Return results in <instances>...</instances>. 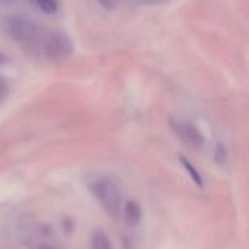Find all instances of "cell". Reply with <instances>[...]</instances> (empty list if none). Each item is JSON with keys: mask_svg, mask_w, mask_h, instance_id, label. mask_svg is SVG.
Returning <instances> with one entry per match:
<instances>
[{"mask_svg": "<svg viewBox=\"0 0 249 249\" xmlns=\"http://www.w3.org/2000/svg\"><path fill=\"white\" fill-rule=\"evenodd\" d=\"M90 247H92V249H114L112 248L111 241H109V238H108V236L105 235V232H102V231H96V232L92 235Z\"/></svg>", "mask_w": 249, "mask_h": 249, "instance_id": "8992f818", "label": "cell"}, {"mask_svg": "<svg viewBox=\"0 0 249 249\" xmlns=\"http://www.w3.org/2000/svg\"><path fill=\"white\" fill-rule=\"evenodd\" d=\"M36 7H38L41 12L47 13V15H54V13H57V10L60 9V4L55 3V1H53V0H41V1L36 3Z\"/></svg>", "mask_w": 249, "mask_h": 249, "instance_id": "ba28073f", "label": "cell"}, {"mask_svg": "<svg viewBox=\"0 0 249 249\" xmlns=\"http://www.w3.org/2000/svg\"><path fill=\"white\" fill-rule=\"evenodd\" d=\"M6 95H7V88H6V85L0 80V104L3 102V99L6 98Z\"/></svg>", "mask_w": 249, "mask_h": 249, "instance_id": "9c48e42d", "label": "cell"}, {"mask_svg": "<svg viewBox=\"0 0 249 249\" xmlns=\"http://www.w3.org/2000/svg\"><path fill=\"white\" fill-rule=\"evenodd\" d=\"M44 53L50 60L67 58L73 53V42L70 36L61 31L50 32L44 41Z\"/></svg>", "mask_w": 249, "mask_h": 249, "instance_id": "7a4b0ae2", "label": "cell"}, {"mask_svg": "<svg viewBox=\"0 0 249 249\" xmlns=\"http://www.w3.org/2000/svg\"><path fill=\"white\" fill-rule=\"evenodd\" d=\"M181 162H182L184 168L188 171L190 177L194 179V182H196L197 185H200V187H201V185H204V181H203V178H201L200 172H198V171H197V169H196V168H194V166H193V165H191V163H190V162H188V160H187L184 156H181Z\"/></svg>", "mask_w": 249, "mask_h": 249, "instance_id": "52a82bcc", "label": "cell"}, {"mask_svg": "<svg viewBox=\"0 0 249 249\" xmlns=\"http://www.w3.org/2000/svg\"><path fill=\"white\" fill-rule=\"evenodd\" d=\"M174 130L178 133V136L191 147H203L206 143L204 134L198 130L197 125L188 121H178L172 124Z\"/></svg>", "mask_w": 249, "mask_h": 249, "instance_id": "277c9868", "label": "cell"}, {"mask_svg": "<svg viewBox=\"0 0 249 249\" xmlns=\"http://www.w3.org/2000/svg\"><path fill=\"white\" fill-rule=\"evenodd\" d=\"M92 194L98 200V203L102 206V209L117 217L121 210V193L117 187V184L109 178H101L92 184Z\"/></svg>", "mask_w": 249, "mask_h": 249, "instance_id": "6da1fadb", "label": "cell"}, {"mask_svg": "<svg viewBox=\"0 0 249 249\" xmlns=\"http://www.w3.org/2000/svg\"><path fill=\"white\" fill-rule=\"evenodd\" d=\"M6 29L13 39L20 42L31 41L38 35V25L32 19L22 15L9 16L6 19Z\"/></svg>", "mask_w": 249, "mask_h": 249, "instance_id": "3957f363", "label": "cell"}, {"mask_svg": "<svg viewBox=\"0 0 249 249\" xmlns=\"http://www.w3.org/2000/svg\"><path fill=\"white\" fill-rule=\"evenodd\" d=\"M125 220L130 226H136L142 219V209L136 201H128L124 207Z\"/></svg>", "mask_w": 249, "mask_h": 249, "instance_id": "5b68a950", "label": "cell"}]
</instances>
